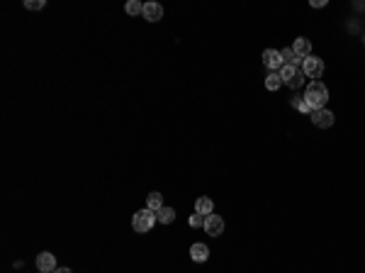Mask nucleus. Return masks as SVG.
<instances>
[{"instance_id":"obj_1","label":"nucleus","mask_w":365,"mask_h":273,"mask_svg":"<svg viewBox=\"0 0 365 273\" xmlns=\"http://www.w3.org/2000/svg\"><path fill=\"white\" fill-rule=\"evenodd\" d=\"M302 98H305V103H307L309 112L324 110V108H326V100H329V88H326L321 81H312Z\"/></svg>"},{"instance_id":"obj_2","label":"nucleus","mask_w":365,"mask_h":273,"mask_svg":"<svg viewBox=\"0 0 365 273\" xmlns=\"http://www.w3.org/2000/svg\"><path fill=\"white\" fill-rule=\"evenodd\" d=\"M156 222H158V219H156V213L149 210V208H144V210H139V213H134V217H132V227H134V232H139V234L151 232Z\"/></svg>"},{"instance_id":"obj_3","label":"nucleus","mask_w":365,"mask_h":273,"mask_svg":"<svg viewBox=\"0 0 365 273\" xmlns=\"http://www.w3.org/2000/svg\"><path fill=\"white\" fill-rule=\"evenodd\" d=\"M302 73H305L307 78L319 81V78L324 76V61L319 59V56H307V59L302 61Z\"/></svg>"},{"instance_id":"obj_4","label":"nucleus","mask_w":365,"mask_h":273,"mask_svg":"<svg viewBox=\"0 0 365 273\" xmlns=\"http://www.w3.org/2000/svg\"><path fill=\"white\" fill-rule=\"evenodd\" d=\"M205 232H207L209 237H219V234L224 232V219L214 213L207 215V217H205Z\"/></svg>"},{"instance_id":"obj_5","label":"nucleus","mask_w":365,"mask_h":273,"mask_svg":"<svg viewBox=\"0 0 365 273\" xmlns=\"http://www.w3.org/2000/svg\"><path fill=\"white\" fill-rule=\"evenodd\" d=\"M37 269L42 273H54L58 269L56 266V256L52 254V251H42L39 256H37Z\"/></svg>"},{"instance_id":"obj_6","label":"nucleus","mask_w":365,"mask_h":273,"mask_svg":"<svg viewBox=\"0 0 365 273\" xmlns=\"http://www.w3.org/2000/svg\"><path fill=\"white\" fill-rule=\"evenodd\" d=\"M263 63H265L270 71H280L282 66H285L282 54L278 52V49H265V52H263Z\"/></svg>"},{"instance_id":"obj_7","label":"nucleus","mask_w":365,"mask_h":273,"mask_svg":"<svg viewBox=\"0 0 365 273\" xmlns=\"http://www.w3.org/2000/svg\"><path fill=\"white\" fill-rule=\"evenodd\" d=\"M312 122H314L319 129H329V127L334 124V112L326 110V108H324V110H314V112H312Z\"/></svg>"},{"instance_id":"obj_8","label":"nucleus","mask_w":365,"mask_h":273,"mask_svg":"<svg viewBox=\"0 0 365 273\" xmlns=\"http://www.w3.org/2000/svg\"><path fill=\"white\" fill-rule=\"evenodd\" d=\"M144 20H149V22H158L161 17H163V5L161 2H144Z\"/></svg>"},{"instance_id":"obj_9","label":"nucleus","mask_w":365,"mask_h":273,"mask_svg":"<svg viewBox=\"0 0 365 273\" xmlns=\"http://www.w3.org/2000/svg\"><path fill=\"white\" fill-rule=\"evenodd\" d=\"M190 259L193 261H197V264H205L207 259H209V249H207V244L197 242L190 246Z\"/></svg>"},{"instance_id":"obj_10","label":"nucleus","mask_w":365,"mask_h":273,"mask_svg":"<svg viewBox=\"0 0 365 273\" xmlns=\"http://www.w3.org/2000/svg\"><path fill=\"white\" fill-rule=\"evenodd\" d=\"M292 49H295V54H297L300 59H307V56H312V42H309L307 37H297Z\"/></svg>"},{"instance_id":"obj_11","label":"nucleus","mask_w":365,"mask_h":273,"mask_svg":"<svg viewBox=\"0 0 365 273\" xmlns=\"http://www.w3.org/2000/svg\"><path fill=\"white\" fill-rule=\"evenodd\" d=\"M195 213L205 215V217H207V215H212V213H214V203H212L207 195L197 198V200H195Z\"/></svg>"},{"instance_id":"obj_12","label":"nucleus","mask_w":365,"mask_h":273,"mask_svg":"<svg viewBox=\"0 0 365 273\" xmlns=\"http://www.w3.org/2000/svg\"><path fill=\"white\" fill-rule=\"evenodd\" d=\"M146 208L154 210V213H158V210L163 208V195H161V193H149V195H146Z\"/></svg>"},{"instance_id":"obj_13","label":"nucleus","mask_w":365,"mask_h":273,"mask_svg":"<svg viewBox=\"0 0 365 273\" xmlns=\"http://www.w3.org/2000/svg\"><path fill=\"white\" fill-rule=\"evenodd\" d=\"M280 86H282L280 73H278V71H270V73L265 76V88H268V91H280Z\"/></svg>"},{"instance_id":"obj_14","label":"nucleus","mask_w":365,"mask_h":273,"mask_svg":"<svg viewBox=\"0 0 365 273\" xmlns=\"http://www.w3.org/2000/svg\"><path fill=\"white\" fill-rule=\"evenodd\" d=\"M156 219H158L161 224H170V222L175 219V210H173V208H166V205H163V208H161V210L156 213Z\"/></svg>"},{"instance_id":"obj_15","label":"nucleus","mask_w":365,"mask_h":273,"mask_svg":"<svg viewBox=\"0 0 365 273\" xmlns=\"http://www.w3.org/2000/svg\"><path fill=\"white\" fill-rule=\"evenodd\" d=\"M280 54H282V61L290 63V66H302V61H305V59H300V56L295 54V49H282Z\"/></svg>"},{"instance_id":"obj_16","label":"nucleus","mask_w":365,"mask_h":273,"mask_svg":"<svg viewBox=\"0 0 365 273\" xmlns=\"http://www.w3.org/2000/svg\"><path fill=\"white\" fill-rule=\"evenodd\" d=\"M297 71H300L297 66H290V63H285V66H282L278 73H280L282 83H287V81H292V78H295V73H297Z\"/></svg>"},{"instance_id":"obj_17","label":"nucleus","mask_w":365,"mask_h":273,"mask_svg":"<svg viewBox=\"0 0 365 273\" xmlns=\"http://www.w3.org/2000/svg\"><path fill=\"white\" fill-rule=\"evenodd\" d=\"M124 10H127V15H141L144 12V2H139V0H127Z\"/></svg>"},{"instance_id":"obj_18","label":"nucleus","mask_w":365,"mask_h":273,"mask_svg":"<svg viewBox=\"0 0 365 273\" xmlns=\"http://www.w3.org/2000/svg\"><path fill=\"white\" fill-rule=\"evenodd\" d=\"M305 78H307V76H305V73H302V68H300V71L295 73V78H292V81H287V86H290L292 91H297V88H302V86H305Z\"/></svg>"},{"instance_id":"obj_19","label":"nucleus","mask_w":365,"mask_h":273,"mask_svg":"<svg viewBox=\"0 0 365 273\" xmlns=\"http://www.w3.org/2000/svg\"><path fill=\"white\" fill-rule=\"evenodd\" d=\"M292 108H295V110H300V112H305V115L309 112V108H307V103H305V98H302V95H295V98H292ZM309 115H312V112H309Z\"/></svg>"},{"instance_id":"obj_20","label":"nucleus","mask_w":365,"mask_h":273,"mask_svg":"<svg viewBox=\"0 0 365 273\" xmlns=\"http://www.w3.org/2000/svg\"><path fill=\"white\" fill-rule=\"evenodd\" d=\"M188 224H190L193 229H200V227H205V215H200V213L190 215V217H188Z\"/></svg>"},{"instance_id":"obj_21","label":"nucleus","mask_w":365,"mask_h":273,"mask_svg":"<svg viewBox=\"0 0 365 273\" xmlns=\"http://www.w3.org/2000/svg\"><path fill=\"white\" fill-rule=\"evenodd\" d=\"M44 5H47L44 0H25V7L27 10H42Z\"/></svg>"},{"instance_id":"obj_22","label":"nucleus","mask_w":365,"mask_h":273,"mask_svg":"<svg viewBox=\"0 0 365 273\" xmlns=\"http://www.w3.org/2000/svg\"><path fill=\"white\" fill-rule=\"evenodd\" d=\"M312 5H314V7H324V5H326V0H312Z\"/></svg>"},{"instance_id":"obj_23","label":"nucleus","mask_w":365,"mask_h":273,"mask_svg":"<svg viewBox=\"0 0 365 273\" xmlns=\"http://www.w3.org/2000/svg\"><path fill=\"white\" fill-rule=\"evenodd\" d=\"M54 273H73V271H71V269H66V266H61V269H56Z\"/></svg>"},{"instance_id":"obj_24","label":"nucleus","mask_w":365,"mask_h":273,"mask_svg":"<svg viewBox=\"0 0 365 273\" xmlns=\"http://www.w3.org/2000/svg\"><path fill=\"white\" fill-rule=\"evenodd\" d=\"M363 42H365V37H363Z\"/></svg>"}]
</instances>
